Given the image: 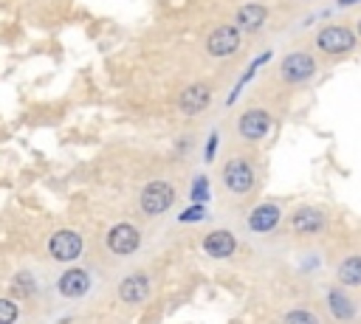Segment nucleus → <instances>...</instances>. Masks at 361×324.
Here are the masks:
<instances>
[{
	"label": "nucleus",
	"instance_id": "obj_7",
	"mask_svg": "<svg viewBox=\"0 0 361 324\" xmlns=\"http://www.w3.org/2000/svg\"><path fill=\"white\" fill-rule=\"evenodd\" d=\"M240 48V31L234 25H217L209 37H206V51L212 56H228Z\"/></svg>",
	"mask_w": 361,
	"mask_h": 324
},
{
	"label": "nucleus",
	"instance_id": "obj_17",
	"mask_svg": "<svg viewBox=\"0 0 361 324\" xmlns=\"http://www.w3.org/2000/svg\"><path fill=\"white\" fill-rule=\"evenodd\" d=\"M336 276L341 285L347 287H361V256H347L338 268H336Z\"/></svg>",
	"mask_w": 361,
	"mask_h": 324
},
{
	"label": "nucleus",
	"instance_id": "obj_18",
	"mask_svg": "<svg viewBox=\"0 0 361 324\" xmlns=\"http://www.w3.org/2000/svg\"><path fill=\"white\" fill-rule=\"evenodd\" d=\"M268 59H271V51H262V54H259V56H257V59H254V62H251V65H248V68L243 70L240 82L234 85V90H231V96H228V104H231V101H234V99L240 96V90H243V87H245V85H248V82L254 79V73H257V70H259V68H262V65H265Z\"/></svg>",
	"mask_w": 361,
	"mask_h": 324
},
{
	"label": "nucleus",
	"instance_id": "obj_21",
	"mask_svg": "<svg viewBox=\"0 0 361 324\" xmlns=\"http://www.w3.org/2000/svg\"><path fill=\"white\" fill-rule=\"evenodd\" d=\"M20 316V307L11 299H0V324H14Z\"/></svg>",
	"mask_w": 361,
	"mask_h": 324
},
{
	"label": "nucleus",
	"instance_id": "obj_8",
	"mask_svg": "<svg viewBox=\"0 0 361 324\" xmlns=\"http://www.w3.org/2000/svg\"><path fill=\"white\" fill-rule=\"evenodd\" d=\"M209 101H212V87L203 85V82H192L189 87H183V93L178 99V107L186 116H197L209 107Z\"/></svg>",
	"mask_w": 361,
	"mask_h": 324
},
{
	"label": "nucleus",
	"instance_id": "obj_12",
	"mask_svg": "<svg viewBox=\"0 0 361 324\" xmlns=\"http://www.w3.org/2000/svg\"><path fill=\"white\" fill-rule=\"evenodd\" d=\"M147 293H149V279H147L144 273H130V276H124L121 285H118V296H121V301H127V304L144 301Z\"/></svg>",
	"mask_w": 361,
	"mask_h": 324
},
{
	"label": "nucleus",
	"instance_id": "obj_3",
	"mask_svg": "<svg viewBox=\"0 0 361 324\" xmlns=\"http://www.w3.org/2000/svg\"><path fill=\"white\" fill-rule=\"evenodd\" d=\"M223 183L234 194H248L251 186H254V169H251V163L243 161V158L228 161L226 169H223Z\"/></svg>",
	"mask_w": 361,
	"mask_h": 324
},
{
	"label": "nucleus",
	"instance_id": "obj_22",
	"mask_svg": "<svg viewBox=\"0 0 361 324\" xmlns=\"http://www.w3.org/2000/svg\"><path fill=\"white\" fill-rule=\"evenodd\" d=\"M203 217H206V208H203L200 203H195L192 208L180 211V217H178V220H180V223H197V220H203Z\"/></svg>",
	"mask_w": 361,
	"mask_h": 324
},
{
	"label": "nucleus",
	"instance_id": "obj_13",
	"mask_svg": "<svg viewBox=\"0 0 361 324\" xmlns=\"http://www.w3.org/2000/svg\"><path fill=\"white\" fill-rule=\"evenodd\" d=\"M290 225H293V231H299V234H316V231L324 228V214H322L319 208L305 206V208H296V211L290 214Z\"/></svg>",
	"mask_w": 361,
	"mask_h": 324
},
{
	"label": "nucleus",
	"instance_id": "obj_11",
	"mask_svg": "<svg viewBox=\"0 0 361 324\" xmlns=\"http://www.w3.org/2000/svg\"><path fill=\"white\" fill-rule=\"evenodd\" d=\"M234 248H237V239H234V234L226 231V228L212 231V234L203 239V251H206L209 256H214V259H226V256H231Z\"/></svg>",
	"mask_w": 361,
	"mask_h": 324
},
{
	"label": "nucleus",
	"instance_id": "obj_1",
	"mask_svg": "<svg viewBox=\"0 0 361 324\" xmlns=\"http://www.w3.org/2000/svg\"><path fill=\"white\" fill-rule=\"evenodd\" d=\"M172 203H175V189H172L166 180H152V183H147V186L141 189V208H144V214H149V217L164 214Z\"/></svg>",
	"mask_w": 361,
	"mask_h": 324
},
{
	"label": "nucleus",
	"instance_id": "obj_16",
	"mask_svg": "<svg viewBox=\"0 0 361 324\" xmlns=\"http://www.w3.org/2000/svg\"><path fill=\"white\" fill-rule=\"evenodd\" d=\"M327 304H330V313H333L336 318H341V321H347V318L355 316V304H353V299H350L344 290H338V287H333V290L327 293Z\"/></svg>",
	"mask_w": 361,
	"mask_h": 324
},
{
	"label": "nucleus",
	"instance_id": "obj_5",
	"mask_svg": "<svg viewBox=\"0 0 361 324\" xmlns=\"http://www.w3.org/2000/svg\"><path fill=\"white\" fill-rule=\"evenodd\" d=\"M107 248L113 251V254H118V256H127V254H133L138 245H141V234H138V228L135 225H130V223H116L110 231H107Z\"/></svg>",
	"mask_w": 361,
	"mask_h": 324
},
{
	"label": "nucleus",
	"instance_id": "obj_24",
	"mask_svg": "<svg viewBox=\"0 0 361 324\" xmlns=\"http://www.w3.org/2000/svg\"><path fill=\"white\" fill-rule=\"evenodd\" d=\"M214 152H217V132H212V135H209V141H206V161H212V158H214Z\"/></svg>",
	"mask_w": 361,
	"mask_h": 324
},
{
	"label": "nucleus",
	"instance_id": "obj_14",
	"mask_svg": "<svg viewBox=\"0 0 361 324\" xmlns=\"http://www.w3.org/2000/svg\"><path fill=\"white\" fill-rule=\"evenodd\" d=\"M279 208L274 206V203H259L251 214H248V228L251 231H257V234H265V231H271L276 223H279Z\"/></svg>",
	"mask_w": 361,
	"mask_h": 324
},
{
	"label": "nucleus",
	"instance_id": "obj_23",
	"mask_svg": "<svg viewBox=\"0 0 361 324\" xmlns=\"http://www.w3.org/2000/svg\"><path fill=\"white\" fill-rule=\"evenodd\" d=\"M34 287H31V276L28 273H17L14 276V293H20V296H28Z\"/></svg>",
	"mask_w": 361,
	"mask_h": 324
},
{
	"label": "nucleus",
	"instance_id": "obj_10",
	"mask_svg": "<svg viewBox=\"0 0 361 324\" xmlns=\"http://www.w3.org/2000/svg\"><path fill=\"white\" fill-rule=\"evenodd\" d=\"M56 290H59L65 299H79V296H85V293L90 290V276H87V270H82V268H68V270L59 276Z\"/></svg>",
	"mask_w": 361,
	"mask_h": 324
},
{
	"label": "nucleus",
	"instance_id": "obj_15",
	"mask_svg": "<svg viewBox=\"0 0 361 324\" xmlns=\"http://www.w3.org/2000/svg\"><path fill=\"white\" fill-rule=\"evenodd\" d=\"M265 20H268V8L262 3H248V6H240L237 11V25L243 31H257Z\"/></svg>",
	"mask_w": 361,
	"mask_h": 324
},
{
	"label": "nucleus",
	"instance_id": "obj_2",
	"mask_svg": "<svg viewBox=\"0 0 361 324\" xmlns=\"http://www.w3.org/2000/svg\"><path fill=\"white\" fill-rule=\"evenodd\" d=\"M82 237L76 234V231H71V228H62V231H56V234H51V239H48V254L56 259V262H73L79 254H82Z\"/></svg>",
	"mask_w": 361,
	"mask_h": 324
},
{
	"label": "nucleus",
	"instance_id": "obj_26",
	"mask_svg": "<svg viewBox=\"0 0 361 324\" xmlns=\"http://www.w3.org/2000/svg\"><path fill=\"white\" fill-rule=\"evenodd\" d=\"M358 34H361V23H358Z\"/></svg>",
	"mask_w": 361,
	"mask_h": 324
},
{
	"label": "nucleus",
	"instance_id": "obj_6",
	"mask_svg": "<svg viewBox=\"0 0 361 324\" xmlns=\"http://www.w3.org/2000/svg\"><path fill=\"white\" fill-rule=\"evenodd\" d=\"M279 73H282L285 82H305L316 73V59L310 54H302V51L288 54L279 65Z\"/></svg>",
	"mask_w": 361,
	"mask_h": 324
},
{
	"label": "nucleus",
	"instance_id": "obj_20",
	"mask_svg": "<svg viewBox=\"0 0 361 324\" xmlns=\"http://www.w3.org/2000/svg\"><path fill=\"white\" fill-rule=\"evenodd\" d=\"M189 197H192L195 203H206V200H209V177H206V175H197V177H195Z\"/></svg>",
	"mask_w": 361,
	"mask_h": 324
},
{
	"label": "nucleus",
	"instance_id": "obj_25",
	"mask_svg": "<svg viewBox=\"0 0 361 324\" xmlns=\"http://www.w3.org/2000/svg\"><path fill=\"white\" fill-rule=\"evenodd\" d=\"M350 3H355V0H338V6H350Z\"/></svg>",
	"mask_w": 361,
	"mask_h": 324
},
{
	"label": "nucleus",
	"instance_id": "obj_9",
	"mask_svg": "<svg viewBox=\"0 0 361 324\" xmlns=\"http://www.w3.org/2000/svg\"><path fill=\"white\" fill-rule=\"evenodd\" d=\"M268 130H271V116H268L265 110H245V113L240 116V121H237V132H240L243 138H248V141L265 138Z\"/></svg>",
	"mask_w": 361,
	"mask_h": 324
},
{
	"label": "nucleus",
	"instance_id": "obj_4",
	"mask_svg": "<svg viewBox=\"0 0 361 324\" xmlns=\"http://www.w3.org/2000/svg\"><path fill=\"white\" fill-rule=\"evenodd\" d=\"M316 42L327 54H347V51L355 48V34L344 25H327L316 34Z\"/></svg>",
	"mask_w": 361,
	"mask_h": 324
},
{
	"label": "nucleus",
	"instance_id": "obj_19",
	"mask_svg": "<svg viewBox=\"0 0 361 324\" xmlns=\"http://www.w3.org/2000/svg\"><path fill=\"white\" fill-rule=\"evenodd\" d=\"M282 324H319V318H316L310 310H305V307H296V310L285 313Z\"/></svg>",
	"mask_w": 361,
	"mask_h": 324
}]
</instances>
